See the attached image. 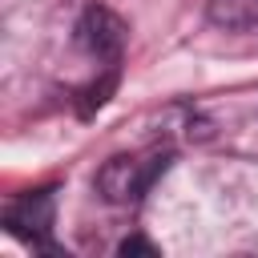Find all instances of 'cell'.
<instances>
[{"mask_svg": "<svg viewBox=\"0 0 258 258\" xmlns=\"http://www.w3.org/2000/svg\"><path fill=\"white\" fill-rule=\"evenodd\" d=\"M169 161H173L169 153H153V157H129V153H121V157H109L97 169V189L113 206H133V202H141L149 194V185L165 173Z\"/></svg>", "mask_w": 258, "mask_h": 258, "instance_id": "6da1fadb", "label": "cell"}, {"mask_svg": "<svg viewBox=\"0 0 258 258\" xmlns=\"http://www.w3.org/2000/svg\"><path fill=\"white\" fill-rule=\"evenodd\" d=\"M52 222H56V194L52 189H32V194L16 198L4 210V226L16 238H24V242H32L40 250H52V242H48Z\"/></svg>", "mask_w": 258, "mask_h": 258, "instance_id": "7a4b0ae2", "label": "cell"}, {"mask_svg": "<svg viewBox=\"0 0 258 258\" xmlns=\"http://www.w3.org/2000/svg\"><path fill=\"white\" fill-rule=\"evenodd\" d=\"M125 20L105 4H89L77 20V44L97 60H117L125 48Z\"/></svg>", "mask_w": 258, "mask_h": 258, "instance_id": "3957f363", "label": "cell"}, {"mask_svg": "<svg viewBox=\"0 0 258 258\" xmlns=\"http://www.w3.org/2000/svg\"><path fill=\"white\" fill-rule=\"evenodd\" d=\"M210 20L218 28L242 32V28L258 24V0H210Z\"/></svg>", "mask_w": 258, "mask_h": 258, "instance_id": "277c9868", "label": "cell"}, {"mask_svg": "<svg viewBox=\"0 0 258 258\" xmlns=\"http://www.w3.org/2000/svg\"><path fill=\"white\" fill-rule=\"evenodd\" d=\"M117 89V69H109L97 85H89L85 89V101H81V117H93V109H101L105 101H109V93Z\"/></svg>", "mask_w": 258, "mask_h": 258, "instance_id": "5b68a950", "label": "cell"}, {"mask_svg": "<svg viewBox=\"0 0 258 258\" xmlns=\"http://www.w3.org/2000/svg\"><path fill=\"white\" fill-rule=\"evenodd\" d=\"M117 254H121V258H157V246H153L149 238L133 234V238H125V242L117 246Z\"/></svg>", "mask_w": 258, "mask_h": 258, "instance_id": "8992f818", "label": "cell"}]
</instances>
